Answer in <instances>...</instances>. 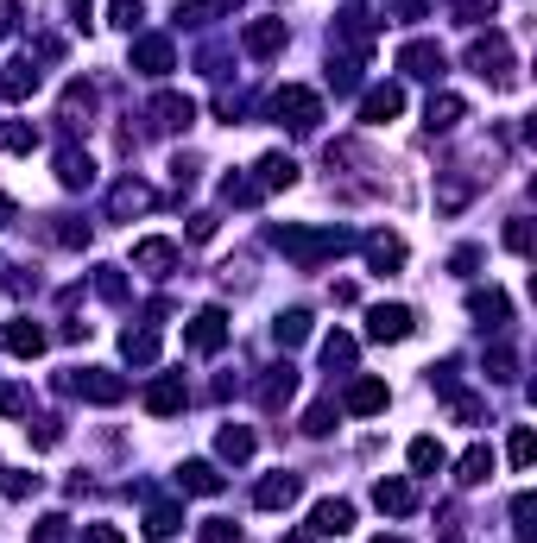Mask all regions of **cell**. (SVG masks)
<instances>
[{"label":"cell","instance_id":"d4e9b609","mask_svg":"<svg viewBox=\"0 0 537 543\" xmlns=\"http://www.w3.org/2000/svg\"><path fill=\"white\" fill-rule=\"evenodd\" d=\"M487 474H493V449H487V442H474V449L455 461V480H462V487H481Z\"/></svg>","mask_w":537,"mask_h":543},{"label":"cell","instance_id":"9c48e42d","mask_svg":"<svg viewBox=\"0 0 537 543\" xmlns=\"http://www.w3.org/2000/svg\"><path fill=\"white\" fill-rule=\"evenodd\" d=\"M304 531H310V537H348V531H354V506H348V499H323V506L310 512Z\"/></svg>","mask_w":537,"mask_h":543},{"label":"cell","instance_id":"f907efd6","mask_svg":"<svg viewBox=\"0 0 537 543\" xmlns=\"http://www.w3.org/2000/svg\"><path fill=\"white\" fill-rule=\"evenodd\" d=\"M0 411H26V392H19V386H7V392H0Z\"/></svg>","mask_w":537,"mask_h":543},{"label":"cell","instance_id":"6da1fadb","mask_svg":"<svg viewBox=\"0 0 537 543\" xmlns=\"http://www.w3.org/2000/svg\"><path fill=\"white\" fill-rule=\"evenodd\" d=\"M272 240H278V253H285V259H297V266H304V272L354 247V240H348L342 228H278Z\"/></svg>","mask_w":537,"mask_h":543},{"label":"cell","instance_id":"5b68a950","mask_svg":"<svg viewBox=\"0 0 537 543\" xmlns=\"http://www.w3.org/2000/svg\"><path fill=\"white\" fill-rule=\"evenodd\" d=\"M222 341H228V316L222 310H196L190 316V329H184V348L190 354H215Z\"/></svg>","mask_w":537,"mask_h":543},{"label":"cell","instance_id":"b9f144b4","mask_svg":"<svg viewBox=\"0 0 537 543\" xmlns=\"http://www.w3.org/2000/svg\"><path fill=\"white\" fill-rule=\"evenodd\" d=\"M304 430H310V436H329V430H335V405H316Z\"/></svg>","mask_w":537,"mask_h":543},{"label":"cell","instance_id":"30bf717a","mask_svg":"<svg viewBox=\"0 0 537 543\" xmlns=\"http://www.w3.org/2000/svg\"><path fill=\"white\" fill-rule=\"evenodd\" d=\"M241 45H247V57H278L285 51V19H253L241 32Z\"/></svg>","mask_w":537,"mask_h":543},{"label":"cell","instance_id":"d590c367","mask_svg":"<svg viewBox=\"0 0 537 543\" xmlns=\"http://www.w3.org/2000/svg\"><path fill=\"white\" fill-rule=\"evenodd\" d=\"M95 291H102L108 304H127V278H121V266H102V272H95Z\"/></svg>","mask_w":537,"mask_h":543},{"label":"cell","instance_id":"d6986e66","mask_svg":"<svg viewBox=\"0 0 537 543\" xmlns=\"http://www.w3.org/2000/svg\"><path fill=\"white\" fill-rule=\"evenodd\" d=\"M32 89H38V70L26 64V57H19V64H7V70H0V102H26Z\"/></svg>","mask_w":537,"mask_h":543},{"label":"cell","instance_id":"f1b7e54d","mask_svg":"<svg viewBox=\"0 0 537 543\" xmlns=\"http://www.w3.org/2000/svg\"><path fill=\"white\" fill-rule=\"evenodd\" d=\"M89 114H95V89L89 83H70L64 89V120H70V127H83Z\"/></svg>","mask_w":537,"mask_h":543},{"label":"cell","instance_id":"ba28073f","mask_svg":"<svg viewBox=\"0 0 537 543\" xmlns=\"http://www.w3.org/2000/svg\"><path fill=\"white\" fill-rule=\"evenodd\" d=\"M399 114H405V89L399 83H380V89L361 95V120H367V127H386V120H399Z\"/></svg>","mask_w":537,"mask_h":543},{"label":"cell","instance_id":"1f68e13d","mask_svg":"<svg viewBox=\"0 0 537 543\" xmlns=\"http://www.w3.org/2000/svg\"><path fill=\"white\" fill-rule=\"evenodd\" d=\"M215 449H222L228 461H247V455H253V430H247V424H228L222 436H215Z\"/></svg>","mask_w":537,"mask_h":543},{"label":"cell","instance_id":"ac0fdd59","mask_svg":"<svg viewBox=\"0 0 537 543\" xmlns=\"http://www.w3.org/2000/svg\"><path fill=\"white\" fill-rule=\"evenodd\" d=\"M367 266H373V272H399V266H405V240H399V234H373V240H367Z\"/></svg>","mask_w":537,"mask_h":543},{"label":"cell","instance_id":"7402d4cb","mask_svg":"<svg viewBox=\"0 0 537 543\" xmlns=\"http://www.w3.org/2000/svg\"><path fill=\"white\" fill-rule=\"evenodd\" d=\"M133 64L146 70V76H165V70H171V38H139V45H133Z\"/></svg>","mask_w":537,"mask_h":543},{"label":"cell","instance_id":"ffe728a7","mask_svg":"<svg viewBox=\"0 0 537 543\" xmlns=\"http://www.w3.org/2000/svg\"><path fill=\"white\" fill-rule=\"evenodd\" d=\"M133 266H139V272H158V278H165V272L177 266V247H171V240H139V247H133Z\"/></svg>","mask_w":537,"mask_h":543},{"label":"cell","instance_id":"f546056e","mask_svg":"<svg viewBox=\"0 0 537 543\" xmlns=\"http://www.w3.org/2000/svg\"><path fill=\"white\" fill-rule=\"evenodd\" d=\"M177 525H184V512H177V506H152V512H146V537H152V543H171Z\"/></svg>","mask_w":537,"mask_h":543},{"label":"cell","instance_id":"8992f818","mask_svg":"<svg viewBox=\"0 0 537 543\" xmlns=\"http://www.w3.org/2000/svg\"><path fill=\"white\" fill-rule=\"evenodd\" d=\"M411 329H417V316H411L405 304H373V310H367V335H373V341H405Z\"/></svg>","mask_w":537,"mask_h":543},{"label":"cell","instance_id":"7c38bea8","mask_svg":"<svg viewBox=\"0 0 537 543\" xmlns=\"http://www.w3.org/2000/svg\"><path fill=\"white\" fill-rule=\"evenodd\" d=\"M297 493H304V480H297V474H266L260 493H253V506H260V512H285Z\"/></svg>","mask_w":537,"mask_h":543},{"label":"cell","instance_id":"4dcf8cb0","mask_svg":"<svg viewBox=\"0 0 537 543\" xmlns=\"http://www.w3.org/2000/svg\"><path fill=\"white\" fill-rule=\"evenodd\" d=\"M272 335H278V348H297V341L310 335V310H285V316L272 323Z\"/></svg>","mask_w":537,"mask_h":543},{"label":"cell","instance_id":"7bdbcfd3","mask_svg":"<svg viewBox=\"0 0 537 543\" xmlns=\"http://www.w3.org/2000/svg\"><path fill=\"white\" fill-rule=\"evenodd\" d=\"M83 543H127V531H121V525H89Z\"/></svg>","mask_w":537,"mask_h":543},{"label":"cell","instance_id":"c3c4849f","mask_svg":"<svg viewBox=\"0 0 537 543\" xmlns=\"http://www.w3.org/2000/svg\"><path fill=\"white\" fill-rule=\"evenodd\" d=\"M215 234V215H190V240H209Z\"/></svg>","mask_w":537,"mask_h":543},{"label":"cell","instance_id":"52a82bcc","mask_svg":"<svg viewBox=\"0 0 537 543\" xmlns=\"http://www.w3.org/2000/svg\"><path fill=\"white\" fill-rule=\"evenodd\" d=\"M399 70L405 76H430V83H436V76L449 70V57H443V45H430V38H411V45L399 51Z\"/></svg>","mask_w":537,"mask_h":543},{"label":"cell","instance_id":"e0dca14e","mask_svg":"<svg viewBox=\"0 0 537 543\" xmlns=\"http://www.w3.org/2000/svg\"><path fill=\"white\" fill-rule=\"evenodd\" d=\"M253 184H260V196H266V190H291V184H297V165H291L285 152H266V158H260V177H253Z\"/></svg>","mask_w":537,"mask_h":543},{"label":"cell","instance_id":"816d5d0a","mask_svg":"<svg viewBox=\"0 0 537 543\" xmlns=\"http://www.w3.org/2000/svg\"><path fill=\"white\" fill-rule=\"evenodd\" d=\"M70 13H76V26H89V0H70Z\"/></svg>","mask_w":537,"mask_h":543},{"label":"cell","instance_id":"f6af8a7d","mask_svg":"<svg viewBox=\"0 0 537 543\" xmlns=\"http://www.w3.org/2000/svg\"><path fill=\"white\" fill-rule=\"evenodd\" d=\"M64 525L70 518H38V543H64Z\"/></svg>","mask_w":537,"mask_h":543},{"label":"cell","instance_id":"f35d334b","mask_svg":"<svg viewBox=\"0 0 537 543\" xmlns=\"http://www.w3.org/2000/svg\"><path fill=\"white\" fill-rule=\"evenodd\" d=\"M487 379H512V348H487Z\"/></svg>","mask_w":537,"mask_h":543},{"label":"cell","instance_id":"2e32d148","mask_svg":"<svg viewBox=\"0 0 537 543\" xmlns=\"http://www.w3.org/2000/svg\"><path fill=\"white\" fill-rule=\"evenodd\" d=\"M468 310L481 316L487 329H506V323H512V304H506V291H493V285H487V291H474V297H468Z\"/></svg>","mask_w":537,"mask_h":543},{"label":"cell","instance_id":"44dd1931","mask_svg":"<svg viewBox=\"0 0 537 543\" xmlns=\"http://www.w3.org/2000/svg\"><path fill=\"white\" fill-rule=\"evenodd\" d=\"M146 411H152V417H171V411H184V379H177V373H165V379H158V386L146 392Z\"/></svg>","mask_w":537,"mask_h":543},{"label":"cell","instance_id":"f5cc1de1","mask_svg":"<svg viewBox=\"0 0 537 543\" xmlns=\"http://www.w3.org/2000/svg\"><path fill=\"white\" fill-rule=\"evenodd\" d=\"M13 215V196H0V221H7Z\"/></svg>","mask_w":537,"mask_h":543},{"label":"cell","instance_id":"277c9868","mask_svg":"<svg viewBox=\"0 0 537 543\" xmlns=\"http://www.w3.org/2000/svg\"><path fill=\"white\" fill-rule=\"evenodd\" d=\"M468 70L493 76V83H512V76H519V70H512V45H506L500 32H487V38H474V45H468Z\"/></svg>","mask_w":537,"mask_h":543},{"label":"cell","instance_id":"603a6c76","mask_svg":"<svg viewBox=\"0 0 537 543\" xmlns=\"http://www.w3.org/2000/svg\"><path fill=\"white\" fill-rule=\"evenodd\" d=\"M7 354L13 360H38V354H45V329H38V323H13L7 329Z\"/></svg>","mask_w":537,"mask_h":543},{"label":"cell","instance_id":"3957f363","mask_svg":"<svg viewBox=\"0 0 537 543\" xmlns=\"http://www.w3.org/2000/svg\"><path fill=\"white\" fill-rule=\"evenodd\" d=\"M64 386H70L76 398H89V405H121V398H127V379L108 373V367H83V373H70Z\"/></svg>","mask_w":537,"mask_h":543},{"label":"cell","instance_id":"83f0119b","mask_svg":"<svg viewBox=\"0 0 537 543\" xmlns=\"http://www.w3.org/2000/svg\"><path fill=\"white\" fill-rule=\"evenodd\" d=\"M291 392H297V373H291V367H272V373H266V386H260V405H266V411H278Z\"/></svg>","mask_w":537,"mask_h":543},{"label":"cell","instance_id":"484cf974","mask_svg":"<svg viewBox=\"0 0 537 543\" xmlns=\"http://www.w3.org/2000/svg\"><path fill=\"white\" fill-rule=\"evenodd\" d=\"M177 487L184 493H222V474H215L209 461H184V468H177Z\"/></svg>","mask_w":537,"mask_h":543},{"label":"cell","instance_id":"ee69618b","mask_svg":"<svg viewBox=\"0 0 537 543\" xmlns=\"http://www.w3.org/2000/svg\"><path fill=\"white\" fill-rule=\"evenodd\" d=\"M32 146H38L32 127H7V152H32Z\"/></svg>","mask_w":537,"mask_h":543},{"label":"cell","instance_id":"836d02e7","mask_svg":"<svg viewBox=\"0 0 537 543\" xmlns=\"http://www.w3.org/2000/svg\"><path fill=\"white\" fill-rule=\"evenodd\" d=\"M506 455H512V468H531V455H537V436H531V424H519V430H512V442H506Z\"/></svg>","mask_w":537,"mask_h":543},{"label":"cell","instance_id":"e575fe53","mask_svg":"<svg viewBox=\"0 0 537 543\" xmlns=\"http://www.w3.org/2000/svg\"><path fill=\"white\" fill-rule=\"evenodd\" d=\"M323 367L335 373V367H354V335H329L323 341Z\"/></svg>","mask_w":537,"mask_h":543},{"label":"cell","instance_id":"4fadbf2b","mask_svg":"<svg viewBox=\"0 0 537 543\" xmlns=\"http://www.w3.org/2000/svg\"><path fill=\"white\" fill-rule=\"evenodd\" d=\"M386 379H354V386H348V398H342V405L354 411V417H380L386 411Z\"/></svg>","mask_w":537,"mask_h":543},{"label":"cell","instance_id":"7a4b0ae2","mask_svg":"<svg viewBox=\"0 0 537 543\" xmlns=\"http://www.w3.org/2000/svg\"><path fill=\"white\" fill-rule=\"evenodd\" d=\"M272 114H278V127H291V133H316L323 127V95L304 89V83H285L272 95Z\"/></svg>","mask_w":537,"mask_h":543},{"label":"cell","instance_id":"ab89813d","mask_svg":"<svg viewBox=\"0 0 537 543\" xmlns=\"http://www.w3.org/2000/svg\"><path fill=\"white\" fill-rule=\"evenodd\" d=\"M203 543H241V531H234L228 518H209V525H203Z\"/></svg>","mask_w":537,"mask_h":543},{"label":"cell","instance_id":"7dc6e473","mask_svg":"<svg viewBox=\"0 0 537 543\" xmlns=\"http://www.w3.org/2000/svg\"><path fill=\"white\" fill-rule=\"evenodd\" d=\"M392 13H399V19H424L430 0H392Z\"/></svg>","mask_w":537,"mask_h":543},{"label":"cell","instance_id":"cb8c5ba5","mask_svg":"<svg viewBox=\"0 0 537 543\" xmlns=\"http://www.w3.org/2000/svg\"><path fill=\"white\" fill-rule=\"evenodd\" d=\"M462 120H468L462 95H430V133H449V127H462Z\"/></svg>","mask_w":537,"mask_h":543},{"label":"cell","instance_id":"d6a6232c","mask_svg":"<svg viewBox=\"0 0 537 543\" xmlns=\"http://www.w3.org/2000/svg\"><path fill=\"white\" fill-rule=\"evenodd\" d=\"M411 468H417V474H436V468H443V442H436V436H417V442H411Z\"/></svg>","mask_w":537,"mask_h":543},{"label":"cell","instance_id":"9a60e30c","mask_svg":"<svg viewBox=\"0 0 537 543\" xmlns=\"http://www.w3.org/2000/svg\"><path fill=\"white\" fill-rule=\"evenodd\" d=\"M57 184H64V190H89V184H95L89 152H76V146H64V152H57Z\"/></svg>","mask_w":537,"mask_h":543},{"label":"cell","instance_id":"4316f807","mask_svg":"<svg viewBox=\"0 0 537 543\" xmlns=\"http://www.w3.org/2000/svg\"><path fill=\"white\" fill-rule=\"evenodd\" d=\"M121 354L133 360V367H152V360H158V335L152 329H127L121 335Z\"/></svg>","mask_w":537,"mask_h":543},{"label":"cell","instance_id":"bcb514c9","mask_svg":"<svg viewBox=\"0 0 537 543\" xmlns=\"http://www.w3.org/2000/svg\"><path fill=\"white\" fill-rule=\"evenodd\" d=\"M133 19H139V0H114V26L133 32Z\"/></svg>","mask_w":537,"mask_h":543},{"label":"cell","instance_id":"5bb4252c","mask_svg":"<svg viewBox=\"0 0 537 543\" xmlns=\"http://www.w3.org/2000/svg\"><path fill=\"white\" fill-rule=\"evenodd\" d=\"M373 506L392 512V518H405V512H417V487H411V480H373Z\"/></svg>","mask_w":537,"mask_h":543},{"label":"cell","instance_id":"681fc988","mask_svg":"<svg viewBox=\"0 0 537 543\" xmlns=\"http://www.w3.org/2000/svg\"><path fill=\"white\" fill-rule=\"evenodd\" d=\"M455 13H462V19H468V26H474V19H481V13H487V0H455Z\"/></svg>","mask_w":537,"mask_h":543},{"label":"cell","instance_id":"60d3db41","mask_svg":"<svg viewBox=\"0 0 537 543\" xmlns=\"http://www.w3.org/2000/svg\"><path fill=\"white\" fill-rule=\"evenodd\" d=\"M0 487H7L13 499H26V493H38V474H0Z\"/></svg>","mask_w":537,"mask_h":543},{"label":"cell","instance_id":"8fae6325","mask_svg":"<svg viewBox=\"0 0 537 543\" xmlns=\"http://www.w3.org/2000/svg\"><path fill=\"white\" fill-rule=\"evenodd\" d=\"M190 120H196L190 95H158V102H152V127H158V133H184Z\"/></svg>","mask_w":537,"mask_h":543},{"label":"cell","instance_id":"db71d44e","mask_svg":"<svg viewBox=\"0 0 537 543\" xmlns=\"http://www.w3.org/2000/svg\"><path fill=\"white\" fill-rule=\"evenodd\" d=\"M373 543H405V537H373Z\"/></svg>","mask_w":537,"mask_h":543},{"label":"cell","instance_id":"74e56055","mask_svg":"<svg viewBox=\"0 0 537 543\" xmlns=\"http://www.w3.org/2000/svg\"><path fill=\"white\" fill-rule=\"evenodd\" d=\"M506 247H512V253H531V221H525V215H512V228H506Z\"/></svg>","mask_w":537,"mask_h":543},{"label":"cell","instance_id":"8d00e7d4","mask_svg":"<svg viewBox=\"0 0 537 543\" xmlns=\"http://www.w3.org/2000/svg\"><path fill=\"white\" fill-rule=\"evenodd\" d=\"M146 203H152L146 184H121V190H114V215H133V209H146Z\"/></svg>","mask_w":537,"mask_h":543}]
</instances>
